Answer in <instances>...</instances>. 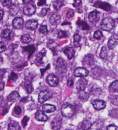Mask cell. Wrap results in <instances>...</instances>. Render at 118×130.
Wrapping results in <instances>:
<instances>
[{
  "instance_id": "1",
  "label": "cell",
  "mask_w": 118,
  "mask_h": 130,
  "mask_svg": "<svg viewBox=\"0 0 118 130\" xmlns=\"http://www.w3.org/2000/svg\"><path fill=\"white\" fill-rule=\"evenodd\" d=\"M75 112V109L69 103H65L61 107V113L63 116L67 118L72 117Z\"/></svg>"
},
{
  "instance_id": "2",
  "label": "cell",
  "mask_w": 118,
  "mask_h": 130,
  "mask_svg": "<svg viewBox=\"0 0 118 130\" xmlns=\"http://www.w3.org/2000/svg\"><path fill=\"white\" fill-rule=\"evenodd\" d=\"M114 25H115V22L113 18H110V17H106L102 20V22L101 23V28L103 30L110 31L113 29Z\"/></svg>"
},
{
  "instance_id": "3",
  "label": "cell",
  "mask_w": 118,
  "mask_h": 130,
  "mask_svg": "<svg viewBox=\"0 0 118 130\" xmlns=\"http://www.w3.org/2000/svg\"><path fill=\"white\" fill-rule=\"evenodd\" d=\"M52 96L51 93L48 91H43L39 93L38 95V101L40 103H45V101L49 100Z\"/></svg>"
},
{
  "instance_id": "4",
  "label": "cell",
  "mask_w": 118,
  "mask_h": 130,
  "mask_svg": "<svg viewBox=\"0 0 118 130\" xmlns=\"http://www.w3.org/2000/svg\"><path fill=\"white\" fill-rule=\"evenodd\" d=\"M74 74L76 77H78V78H85L88 75L89 71L88 69H86L84 67H78L74 71Z\"/></svg>"
},
{
  "instance_id": "5",
  "label": "cell",
  "mask_w": 118,
  "mask_h": 130,
  "mask_svg": "<svg viewBox=\"0 0 118 130\" xmlns=\"http://www.w3.org/2000/svg\"><path fill=\"white\" fill-rule=\"evenodd\" d=\"M99 18H100V13L97 10H94L93 12H91L88 16L89 21L93 24H95V23L97 22L99 20Z\"/></svg>"
},
{
  "instance_id": "6",
  "label": "cell",
  "mask_w": 118,
  "mask_h": 130,
  "mask_svg": "<svg viewBox=\"0 0 118 130\" xmlns=\"http://www.w3.org/2000/svg\"><path fill=\"white\" fill-rule=\"evenodd\" d=\"M106 102L102 100H95L93 102V107L96 110H102L106 107Z\"/></svg>"
},
{
  "instance_id": "7",
  "label": "cell",
  "mask_w": 118,
  "mask_h": 130,
  "mask_svg": "<svg viewBox=\"0 0 118 130\" xmlns=\"http://www.w3.org/2000/svg\"><path fill=\"white\" fill-rule=\"evenodd\" d=\"M118 44V35H113L111 36L108 42V48L109 49H113Z\"/></svg>"
},
{
  "instance_id": "8",
  "label": "cell",
  "mask_w": 118,
  "mask_h": 130,
  "mask_svg": "<svg viewBox=\"0 0 118 130\" xmlns=\"http://www.w3.org/2000/svg\"><path fill=\"white\" fill-rule=\"evenodd\" d=\"M47 81L48 84L51 87L57 86L58 84V82H59L58 78L55 75H53V74L48 75L47 78Z\"/></svg>"
},
{
  "instance_id": "9",
  "label": "cell",
  "mask_w": 118,
  "mask_h": 130,
  "mask_svg": "<svg viewBox=\"0 0 118 130\" xmlns=\"http://www.w3.org/2000/svg\"><path fill=\"white\" fill-rule=\"evenodd\" d=\"M61 17L58 13H54L49 18V22L52 25H57L60 22Z\"/></svg>"
},
{
  "instance_id": "10",
  "label": "cell",
  "mask_w": 118,
  "mask_h": 130,
  "mask_svg": "<svg viewBox=\"0 0 118 130\" xmlns=\"http://www.w3.org/2000/svg\"><path fill=\"white\" fill-rule=\"evenodd\" d=\"M23 12L26 15L31 16L35 13V6L33 4H29L24 8Z\"/></svg>"
},
{
  "instance_id": "11",
  "label": "cell",
  "mask_w": 118,
  "mask_h": 130,
  "mask_svg": "<svg viewBox=\"0 0 118 130\" xmlns=\"http://www.w3.org/2000/svg\"><path fill=\"white\" fill-rule=\"evenodd\" d=\"M88 85V81L85 80V78H81L80 80H78L76 83V88L79 91H84Z\"/></svg>"
},
{
  "instance_id": "12",
  "label": "cell",
  "mask_w": 118,
  "mask_h": 130,
  "mask_svg": "<svg viewBox=\"0 0 118 130\" xmlns=\"http://www.w3.org/2000/svg\"><path fill=\"white\" fill-rule=\"evenodd\" d=\"M24 20L22 18H16L13 21V26L16 29H20L22 27Z\"/></svg>"
},
{
  "instance_id": "13",
  "label": "cell",
  "mask_w": 118,
  "mask_h": 130,
  "mask_svg": "<svg viewBox=\"0 0 118 130\" xmlns=\"http://www.w3.org/2000/svg\"><path fill=\"white\" fill-rule=\"evenodd\" d=\"M38 23L37 21L34 20H30L26 24V27L29 30H35L38 27Z\"/></svg>"
},
{
  "instance_id": "14",
  "label": "cell",
  "mask_w": 118,
  "mask_h": 130,
  "mask_svg": "<svg viewBox=\"0 0 118 130\" xmlns=\"http://www.w3.org/2000/svg\"><path fill=\"white\" fill-rule=\"evenodd\" d=\"M35 116L37 120H40V121H43V122H45L48 119L47 116L45 114V113L40 110L35 113Z\"/></svg>"
},
{
  "instance_id": "15",
  "label": "cell",
  "mask_w": 118,
  "mask_h": 130,
  "mask_svg": "<svg viewBox=\"0 0 118 130\" xmlns=\"http://www.w3.org/2000/svg\"><path fill=\"white\" fill-rule=\"evenodd\" d=\"M42 109L44 112L45 113H52L55 111L56 108L54 105H50V104H45L42 107Z\"/></svg>"
},
{
  "instance_id": "16",
  "label": "cell",
  "mask_w": 118,
  "mask_h": 130,
  "mask_svg": "<svg viewBox=\"0 0 118 130\" xmlns=\"http://www.w3.org/2000/svg\"><path fill=\"white\" fill-rule=\"evenodd\" d=\"M56 67L57 69L60 71H65L66 69V66L65 62L63 61L62 58H58L56 61Z\"/></svg>"
},
{
  "instance_id": "17",
  "label": "cell",
  "mask_w": 118,
  "mask_h": 130,
  "mask_svg": "<svg viewBox=\"0 0 118 130\" xmlns=\"http://www.w3.org/2000/svg\"><path fill=\"white\" fill-rule=\"evenodd\" d=\"M83 62L84 64L88 65V66H90L94 63V57L93 55L91 54H88V55H85L84 58H83Z\"/></svg>"
},
{
  "instance_id": "18",
  "label": "cell",
  "mask_w": 118,
  "mask_h": 130,
  "mask_svg": "<svg viewBox=\"0 0 118 130\" xmlns=\"http://www.w3.org/2000/svg\"><path fill=\"white\" fill-rule=\"evenodd\" d=\"M64 53L65 54L69 60H71L74 56L75 51L72 47H68L64 50Z\"/></svg>"
},
{
  "instance_id": "19",
  "label": "cell",
  "mask_w": 118,
  "mask_h": 130,
  "mask_svg": "<svg viewBox=\"0 0 118 130\" xmlns=\"http://www.w3.org/2000/svg\"><path fill=\"white\" fill-rule=\"evenodd\" d=\"M92 127V123L90 120H84L81 123L80 127L82 130H89Z\"/></svg>"
},
{
  "instance_id": "20",
  "label": "cell",
  "mask_w": 118,
  "mask_h": 130,
  "mask_svg": "<svg viewBox=\"0 0 118 130\" xmlns=\"http://www.w3.org/2000/svg\"><path fill=\"white\" fill-rule=\"evenodd\" d=\"M19 98H20V94L18 93V91H13L8 96V100L10 102H15L19 100Z\"/></svg>"
},
{
  "instance_id": "21",
  "label": "cell",
  "mask_w": 118,
  "mask_h": 130,
  "mask_svg": "<svg viewBox=\"0 0 118 130\" xmlns=\"http://www.w3.org/2000/svg\"><path fill=\"white\" fill-rule=\"evenodd\" d=\"M97 5H95L96 6L100 8H102V9L106 10V11H108V10L111 9V5L109 4H108V3L101 2H97Z\"/></svg>"
},
{
  "instance_id": "22",
  "label": "cell",
  "mask_w": 118,
  "mask_h": 130,
  "mask_svg": "<svg viewBox=\"0 0 118 130\" xmlns=\"http://www.w3.org/2000/svg\"><path fill=\"white\" fill-rule=\"evenodd\" d=\"M19 10H20V8L18 5L16 4H14V5H12L10 8V15H13V16H15L19 12Z\"/></svg>"
},
{
  "instance_id": "23",
  "label": "cell",
  "mask_w": 118,
  "mask_h": 130,
  "mask_svg": "<svg viewBox=\"0 0 118 130\" xmlns=\"http://www.w3.org/2000/svg\"><path fill=\"white\" fill-rule=\"evenodd\" d=\"M109 89L110 90L112 91V92L114 93H118V81L117 80H115L113 83H111L110 87H109Z\"/></svg>"
},
{
  "instance_id": "24",
  "label": "cell",
  "mask_w": 118,
  "mask_h": 130,
  "mask_svg": "<svg viewBox=\"0 0 118 130\" xmlns=\"http://www.w3.org/2000/svg\"><path fill=\"white\" fill-rule=\"evenodd\" d=\"M8 130H20V125L16 122H12L8 125Z\"/></svg>"
},
{
  "instance_id": "25",
  "label": "cell",
  "mask_w": 118,
  "mask_h": 130,
  "mask_svg": "<svg viewBox=\"0 0 118 130\" xmlns=\"http://www.w3.org/2000/svg\"><path fill=\"white\" fill-rule=\"evenodd\" d=\"M107 54H108V48L106 46H103L102 48H101V53H100V58L101 59H106L107 58Z\"/></svg>"
},
{
  "instance_id": "26",
  "label": "cell",
  "mask_w": 118,
  "mask_h": 130,
  "mask_svg": "<svg viewBox=\"0 0 118 130\" xmlns=\"http://www.w3.org/2000/svg\"><path fill=\"white\" fill-rule=\"evenodd\" d=\"M78 97H79L81 100H87L89 98V94H88V93L85 92V91H80V92L78 93Z\"/></svg>"
},
{
  "instance_id": "27",
  "label": "cell",
  "mask_w": 118,
  "mask_h": 130,
  "mask_svg": "<svg viewBox=\"0 0 118 130\" xmlns=\"http://www.w3.org/2000/svg\"><path fill=\"white\" fill-rule=\"evenodd\" d=\"M52 129H59L60 127V126H61V121L60 120H54L52 122Z\"/></svg>"
},
{
  "instance_id": "28",
  "label": "cell",
  "mask_w": 118,
  "mask_h": 130,
  "mask_svg": "<svg viewBox=\"0 0 118 130\" xmlns=\"http://www.w3.org/2000/svg\"><path fill=\"white\" fill-rule=\"evenodd\" d=\"M77 24L81 28H82L83 30H88L89 29V26L87 23L84 21H78L77 22Z\"/></svg>"
},
{
  "instance_id": "29",
  "label": "cell",
  "mask_w": 118,
  "mask_h": 130,
  "mask_svg": "<svg viewBox=\"0 0 118 130\" xmlns=\"http://www.w3.org/2000/svg\"><path fill=\"white\" fill-rule=\"evenodd\" d=\"M21 40L23 43L24 44H28L29 42H30L31 40V38L30 37V35H28V34H26V35H24L22 36V38H21Z\"/></svg>"
},
{
  "instance_id": "30",
  "label": "cell",
  "mask_w": 118,
  "mask_h": 130,
  "mask_svg": "<svg viewBox=\"0 0 118 130\" xmlns=\"http://www.w3.org/2000/svg\"><path fill=\"white\" fill-rule=\"evenodd\" d=\"M63 5H64V3L63 2H61V1H57V2H55L54 3L53 6L54 8V9L58 10Z\"/></svg>"
},
{
  "instance_id": "31",
  "label": "cell",
  "mask_w": 118,
  "mask_h": 130,
  "mask_svg": "<svg viewBox=\"0 0 118 130\" xmlns=\"http://www.w3.org/2000/svg\"><path fill=\"white\" fill-rule=\"evenodd\" d=\"M24 50L27 51L29 53V58L31 57V55L33 54V53L35 51V47L33 46H26V47L24 48Z\"/></svg>"
},
{
  "instance_id": "32",
  "label": "cell",
  "mask_w": 118,
  "mask_h": 130,
  "mask_svg": "<svg viewBox=\"0 0 118 130\" xmlns=\"http://www.w3.org/2000/svg\"><path fill=\"white\" fill-rule=\"evenodd\" d=\"M93 37L96 40H101V38H103V34H102L101 30H96L95 33H94Z\"/></svg>"
},
{
  "instance_id": "33",
  "label": "cell",
  "mask_w": 118,
  "mask_h": 130,
  "mask_svg": "<svg viewBox=\"0 0 118 130\" xmlns=\"http://www.w3.org/2000/svg\"><path fill=\"white\" fill-rule=\"evenodd\" d=\"M10 34H11V30L10 29H5L2 33V37L3 38H8L10 37Z\"/></svg>"
},
{
  "instance_id": "34",
  "label": "cell",
  "mask_w": 118,
  "mask_h": 130,
  "mask_svg": "<svg viewBox=\"0 0 118 130\" xmlns=\"http://www.w3.org/2000/svg\"><path fill=\"white\" fill-rule=\"evenodd\" d=\"M81 41V36L78 34H75L74 35V45L76 46H79V42Z\"/></svg>"
},
{
  "instance_id": "35",
  "label": "cell",
  "mask_w": 118,
  "mask_h": 130,
  "mask_svg": "<svg viewBox=\"0 0 118 130\" xmlns=\"http://www.w3.org/2000/svg\"><path fill=\"white\" fill-rule=\"evenodd\" d=\"M25 89L27 90V92L28 93H31L33 91V86L31 85V83H27L25 85Z\"/></svg>"
},
{
  "instance_id": "36",
  "label": "cell",
  "mask_w": 118,
  "mask_h": 130,
  "mask_svg": "<svg viewBox=\"0 0 118 130\" xmlns=\"http://www.w3.org/2000/svg\"><path fill=\"white\" fill-rule=\"evenodd\" d=\"M39 31L43 34H47L48 32V30L47 26L45 25H41L40 26V28H39Z\"/></svg>"
},
{
  "instance_id": "37",
  "label": "cell",
  "mask_w": 118,
  "mask_h": 130,
  "mask_svg": "<svg viewBox=\"0 0 118 130\" xmlns=\"http://www.w3.org/2000/svg\"><path fill=\"white\" fill-rule=\"evenodd\" d=\"M0 2L2 3V4L4 6H7L11 4L12 0H0Z\"/></svg>"
},
{
  "instance_id": "38",
  "label": "cell",
  "mask_w": 118,
  "mask_h": 130,
  "mask_svg": "<svg viewBox=\"0 0 118 130\" xmlns=\"http://www.w3.org/2000/svg\"><path fill=\"white\" fill-rule=\"evenodd\" d=\"M14 112L17 115H20L22 113V109H21L20 106H18V105L15 106V108H14Z\"/></svg>"
},
{
  "instance_id": "39",
  "label": "cell",
  "mask_w": 118,
  "mask_h": 130,
  "mask_svg": "<svg viewBox=\"0 0 118 130\" xmlns=\"http://www.w3.org/2000/svg\"><path fill=\"white\" fill-rule=\"evenodd\" d=\"M68 36V34L65 31H63V30H60L59 31L58 34V38H66Z\"/></svg>"
},
{
  "instance_id": "40",
  "label": "cell",
  "mask_w": 118,
  "mask_h": 130,
  "mask_svg": "<svg viewBox=\"0 0 118 130\" xmlns=\"http://www.w3.org/2000/svg\"><path fill=\"white\" fill-rule=\"evenodd\" d=\"M43 56H44V55L43 54V53H38V55H37V56H36V61H37L38 63H43V62H42V59H43Z\"/></svg>"
},
{
  "instance_id": "41",
  "label": "cell",
  "mask_w": 118,
  "mask_h": 130,
  "mask_svg": "<svg viewBox=\"0 0 118 130\" xmlns=\"http://www.w3.org/2000/svg\"><path fill=\"white\" fill-rule=\"evenodd\" d=\"M18 79V75L15 74V73H11L10 77H9V79H8V81H15Z\"/></svg>"
},
{
  "instance_id": "42",
  "label": "cell",
  "mask_w": 118,
  "mask_h": 130,
  "mask_svg": "<svg viewBox=\"0 0 118 130\" xmlns=\"http://www.w3.org/2000/svg\"><path fill=\"white\" fill-rule=\"evenodd\" d=\"M29 118L27 116H24V118H23L22 121V125L24 127H25L26 126H27V124L28 121H29Z\"/></svg>"
},
{
  "instance_id": "43",
  "label": "cell",
  "mask_w": 118,
  "mask_h": 130,
  "mask_svg": "<svg viewBox=\"0 0 118 130\" xmlns=\"http://www.w3.org/2000/svg\"><path fill=\"white\" fill-rule=\"evenodd\" d=\"M6 46L5 44L2 42H0V53L4 52L6 50Z\"/></svg>"
},
{
  "instance_id": "44",
  "label": "cell",
  "mask_w": 118,
  "mask_h": 130,
  "mask_svg": "<svg viewBox=\"0 0 118 130\" xmlns=\"http://www.w3.org/2000/svg\"><path fill=\"white\" fill-rule=\"evenodd\" d=\"M106 129L107 130H118V127L115 125H109Z\"/></svg>"
},
{
  "instance_id": "45",
  "label": "cell",
  "mask_w": 118,
  "mask_h": 130,
  "mask_svg": "<svg viewBox=\"0 0 118 130\" xmlns=\"http://www.w3.org/2000/svg\"><path fill=\"white\" fill-rule=\"evenodd\" d=\"M74 14V11L72 10H70L66 14V17H67V18H71L72 17H73Z\"/></svg>"
},
{
  "instance_id": "46",
  "label": "cell",
  "mask_w": 118,
  "mask_h": 130,
  "mask_svg": "<svg viewBox=\"0 0 118 130\" xmlns=\"http://www.w3.org/2000/svg\"><path fill=\"white\" fill-rule=\"evenodd\" d=\"M81 4V0H74L73 6L74 7H78V6H80Z\"/></svg>"
},
{
  "instance_id": "47",
  "label": "cell",
  "mask_w": 118,
  "mask_h": 130,
  "mask_svg": "<svg viewBox=\"0 0 118 130\" xmlns=\"http://www.w3.org/2000/svg\"><path fill=\"white\" fill-rule=\"evenodd\" d=\"M74 84V81H73V79L72 78H70L68 80V83H67V85H68V87H72Z\"/></svg>"
},
{
  "instance_id": "48",
  "label": "cell",
  "mask_w": 118,
  "mask_h": 130,
  "mask_svg": "<svg viewBox=\"0 0 118 130\" xmlns=\"http://www.w3.org/2000/svg\"><path fill=\"white\" fill-rule=\"evenodd\" d=\"M47 13V8H43V9H42V10H41V12L40 13V16H42V17L45 16V15H46Z\"/></svg>"
},
{
  "instance_id": "49",
  "label": "cell",
  "mask_w": 118,
  "mask_h": 130,
  "mask_svg": "<svg viewBox=\"0 0 118 130\" xmlns=\"http://www.w3.org/2000/svg\"><path fill=\"white\" fill-rule=\"evenodd\" d=\"M46 4V0H39L38 2V5L39 6H41L45 5Z\"/></svg>"
},
{
  "instance_id": "50",
  "label": "cell",
  "mask_w": 118,
  "mask_h": 130,
  "mask_svg": "<svg viewBox=\"0 0 118 130\" xmlns=\"http://www.w3.org/2000/svg\"><path fill=\"white\" fill-rule=\"evenodd\" d=\"M112 102L114 105H118V97H115L112 100Z\"/></svg>"
},
{
  "instance_id": "51",
  "label": "cell",
  "mask_w": 118,
  "mask_h": 130,
  "mask_svg": "<svg viewBox=\"0 0 118 130\" xmlns=\"http://www.w3.org/2000/svg\"><path fill=\"white\" fill-rule=\"evenodd\" d=\"M4 87V82H0V90H2Z\"/></svg>"
},
{
  "instance_id": "52",
  "label": "cell",
  "mask_w": 118,
  "mask_h": 130,
  "mask_svg": "<svg viewBox=\"0 0 118 130\" xmlns=\"http://www.w3.org/2000/svg\"><path fill=\"white\" fill-rule=\"evenodd\" d=\"M23 2H24V4H29V3L31 2L33 0H22Z\"/></svg>"
},
{
  "instance_id": "53",
  "label": "cell",
  "mask_w": 118,
  "mask_h": 130,
  "mask_svg": "<svg viewBox=\"0 0 118 130\" xmlns=\"http://www.w3.org/2000/svg\"><path fill=\"white\" fill-rule=\"evenodd\" d=\"M3 15H4V12H3V10H0V20L2 19Z\"/></svg>"
},
{
  "instance_id": "54",
  "label": "cell",
  "mask_w": 118,
  "mask_h": 130,
  "mask_svg": "<svg viewBox=\"0 0 118 130\" xmlns=\"http://www.w3.org/2000/svg\"><path fill=\"white\" fill-rule=\"evenodd\" d=\"M3 63V58L2 56H0V65Z\"/></svg>"
},
{
  "instance_id": "55",
  "label": "cell",
  "mask_w": 118,
  "mask_h": 130,
  "mask_svg": "<svg viewBox=\"0 0 118 130\" xmlns=\"http://www.w3.org/2000/svg\"><path fill=\"white\" fill-rule=\"evenodd\" d=\"M0 129H1V128H0Z\"/></svg>"
}]
</instances>
